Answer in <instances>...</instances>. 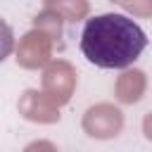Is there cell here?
I'll list each match as a JSON object with an SVG mask.
<instances>
[{"label": "cell", "instance_id": "cell-1", "mask_svg": "<svg viewBox=\"0 0 152 152\" xmlns=\"http://www.w3.org/2000/svg\"><path fill=\"white\" fill-rule=\"evenodd\" d=\"M147 48L145 31L126 14H97L81 31L83 57L100 69H126Z\"/></svg>", "mask_w": 152, "mask_h": 152}]
</instances>
